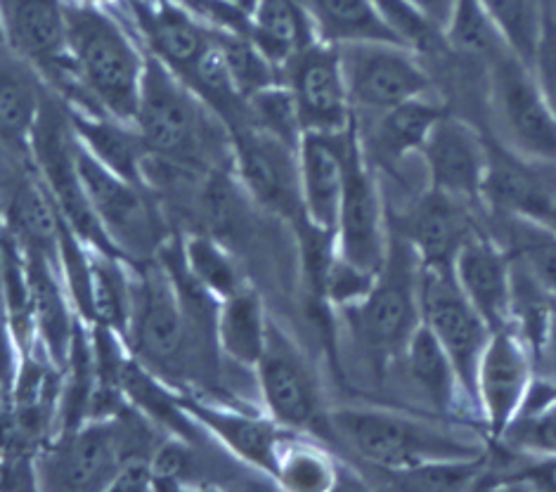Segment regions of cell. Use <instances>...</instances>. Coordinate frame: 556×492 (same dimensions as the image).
I'll return each instance as SVG.
<instances>
[{"label":"cell","mask_w":556,"mask_h":492,"mask_svg":"<svg viewBox=\"0 0 556 492\" xmlns=\"http://www.w3.org/2000/svg\"><path fill=\"white\" fill-rule=\"evenodd\" d=\"M357 341L379 361L403 355L409 337L421 325L419 315V258L405 239L391 230L389 254L375 287L361 301L343 308Z\"/></svg>","instance_id":"obj_6"},{"label":"cell","mask_w":556,"mask_h":492,"mask_svg":"<svg viewBox=\"0 0 556 492\" xmlns=\"http://www.w3.org/2000/svg\"><path fill=\"white\" fill-rule=\"evenodd\" d=\"M490 467V450L479 457L467 459H443V462H429L421 467L387 474L389 485L403 488V490H479L483 478Z\"/></svg>","instance_id":"obj_34"},{"label":"cell","mask_w":556,"mask_h":492,"mask_svg":"<svg viewBox=\"0 0 556 492\" xmlns=\"http://www.w3.org/2000/svg\"><path fill=\"white\" fill-rule=\"evenodd\" d=\"M407 3L417 5L424 15H429L445 31V24L450 15H453L457 0H407Z\"/></svg>","instance_id":"obj_41"},{"label":"cell","mask_w":556,"mask_h":492,"mask_svg":"<svg viewBox=\"0 0 556 492\" xmlns=\"http://www.w3.org/2000/svg\"><path fill=\"white\" fill-rule=\"evenodd\" d=\"M447 112L439 98H419L369 118V138H361L363 150L375 168H393L407 156L419 154L433 124Z\"/></svg>","instance_id":"obj_23"},{"label":"cell","mask_w":556,"mask_h":492,"mask_svg":"<svg viewBox=\"0 0 556 492\" xmlns=\"http://www.w3.org/2000/svg\"><path fill=\"white\" fill-rule=\"evenodd\" d=\"M497 443L528 455H556V398L516 417Z\"/></svg>","instance_id":"obj_38"},{"label":"cell","mask_w":556,"mask_h":492,"mask_svg":"<svg viewBox=\"0 0 556 492\" xmlns=\"http://www.w3.org/2000/svg\"><path fill=\"white\" fill-rule=\"evenodd\" d=\"M479 3L495 20L516 55L531 64L545 20V0H479Z\"/></svg>","instance_id":"obj_36"},{"label":"cell","mask_w":556,"mask_h":492,"mask_svg":"<svg viewBox=\"0 0 556 492\" xmlns=\"http://www.w3.org/2000/svg\"><path fill=\"white\" fill-rule=\"evenodd\" d=\"M230 140L237 176L251 197L270 214L294 225L306 220L301 199L299 148L254 126L244 116L230 126Z\"/></svg>","instance_id":"obj_14"},{"label":"cell","mask_w":556,"mask_h":492,"mask_svg":"<svg viewBox=\"0 0 556 492\" xmlns=\"http://www.w3.org/2000/svg\"><path fill=\"white\" fill-rule=\"evenodd\" d=\"M29 150L58 214L86 244L118 256L88 202L81 173L76 166V136L70 122V108L48 92L29 136Z\"/></svg>","instance_id":"obj_8"},{"label":"cell","mask_w":556,"mask_h":492,"mask_svg":"<svg viewBox=\"0 0 556 492\" xmlns=\"http://www.w3.org/2000/svg\"><path fill=\"white\" fill-rule=\"evenodd\" d=\"M218 46L232 78V86L240 92L242 100L251 98L263 88L285 81L282 66H277L263 55L251 38L218 31Z\"/></svg>","instance_id":"obj_35"},{"label":"cell","mask_w":556,"mask_h":492,"mask_svg":"<svg viewBox=\"0 0 556 492\" xmlns=\"http://www.w3.org/2000/svg\"><path fill=\"white\" fill-rule=\"evenodd\" d=\"M488 232L505 247L514 263L523 265L556 291V232L547 225L521 216L493 214Z\"/></svg>","instance_id":"obj_31"},{"label":"cell","mask_w":556,"mask_h":492,"mask_svg":"<svg viewBox=\"0 0 556 492\" xmlns=\"http://www.w3.org/2000/svg\"><path fill=\"white\" fill-rule=\"evenodd\" d=\"M453 273L465 297L483 315L490 329L509 327L511 258L483 225L455 256Z\"/></svg>","instance_id":"obj_22"},{"label":"cell","mask_w":556,"mask_h":492,"mask_svg":"<svg viewBox=\"0 0 556 492\" xmlns=\"http://www.w3.org/2000/svg\"><path fill=\"white\" fill-rule=\"evenodd\" d=\"M445 43L453 55L485 72L495 60L511 52L505 34L479 0H457L445 24Z\"/></svg>","instance_id":"obj_30"},{"label":"cell","mask_w":556,"mask_h":492,"mask_svg":"<svg viewBox=\"0 0 556 492\" xmlns=\"http://www.w3.org/2000/svg\"><path fill=\"white\" fill-rule=\"evenodd\" d=\"M64 17L74 72L92 112L134 124L148 52L136 46L112 8L64 0Z\"/></svg>","instance_id":"obj_1"},{"label":"cell","mask_w":556,"mask_h":492,"mask_svg":"<svg viewBox=\"0 0 556 492\" xmlns=\"http://www.w3.org/2000/svg\"><path fill=\"white\" fill-rule=\"evenodd\" d=\"M70 122L78 144L116 176L136 185H144V162H148V144L134 124L118 122L108 114L84 112L70 108Z\"/></svg>","instance_id":"obj_24"},{"label":"cell","mask_w":556,"mask_h":492,"mask_svg":"<svg viewBox=\"0 0 556 492\" xmlns=\"http://www.w3.org/2000/svg\"><path fill=\"white\" fill-rule=\"evenodd\" d=\"M476 211L481 209L427 188L391 230L413 247L421 265H453L467 239L483 228Z\"/></svg>","instance_id":"obj_19"},{"label":"cell","mask_w":556,"mask_h":492,"mask_svg":"<svg viewBox=\"0 0 556 492\" xmlns=\"http://www.w3.org/2000/svg\"><path fill=\"white\" fill-rule=\"evenodd\" d=\"M531 70L542 96L556 114V15L549 5H545V20H542L540 38L531 58Z\"/></svg>","instance_id":"obj_39"},{"label":"cell","mask_w":556,"mask_h":492,"mask_svg":"<svg viewBox=\"0 0 556 492\" xmlns=\"http://www.w3.org/2000/svg\"><path fill=\"white\" fill-rule=\"evenodd\" d=\"M329 433L381 474H399L429 462L479 457L488 452V443L481 438L381 407L329 409Z\"/></svg>","instance_id":"obj_2"},{"label":"cell","mask_w":556,"mask_h":492,"mask_svg":"<svg viewBox=\"0 0 556 492\" xmlns=\"http://www.w3.org/2000/svg\"><path fill=\"white\" fill-rule=\"evenodd\" d=\"M535 379L545 383L556 395V313L549 323L545 341H542L540 351L535 353Z\"/></svg>","instance_id":"obj_40"},{"label":"cell","mask_w":556,"mask_h":492,"mask_svg":"<svg viewBox=\"0 0 556 492\" xmlns=\"http://www.w3.org/2000/svg\"><path fill=\"white\" fill-rule=\"evenodd\" d=\"M389 218L375 176V166L363 150L357 124L351 136L346 185L339 206L334 244L337 256L367 273L379 275L389 254Z\"/></svg>","instance_id":"obj_13"},{"label":"cell","mask_w":556,"mask_h":492,"mask_svg":"<svg viewBox=\"0 0 556 492\" xmlns=\"http://www.w3.org/2000/svg\"><path fill=\"white\" fill-rule=\"evenodd\" d=\"M251 41L285 70L301 50L317 41L303 0H256L251 10Z\"/></svg>","instance_id":"obj_29"},{"label":"cell","mask_w":556,"mask_h":492,"mask_svg":"<svg viewBox=\"0 0 556 492\" xmlns=\"http://www.w3.org/2000/svg\"><path fill=\"white\" fill-rule=\"evenodd\" d=\"M180 405L197 427L214 436L230 455L261 474L275 476L280 450L294 431L280 427L270 415H244V412L208 405L200 398L180 395Z\"/></svg>","instance_id":"obj_21"},{"label":"cell","mask_w":556,"mask_h":492,"mask_svg":"<svg viewBox=\"0 0 556 492\" xmlns=\"http://www.w3.org/2000/svg\"><path fill=\"white\" fill-rule=\"evenodd\" d=\"M303 5L311 15L317 41L327 46L401 43L375 0H303Z\"/></svg>","instance_id":"obj_27"},{"label":"cell","mask_w":556,"mask_h":492,"mask_svg":"<svg viewBox=\"0 0 556 492\" xmlns=\"http://www.w3.org/2000/svg\"><path fill=\"white\" fill-rule=\"evenodd\" d=\"M180 256L194 282L204 287L218 301L247 285L232 256L214 237L200 232L190 235L180 247Z\"/></svg>","instance_id":"obj_33"},{"label":"cell","mask_w":556,"mask_h":492,"mask_svg":"<svg viewBox=\"0 0 556 492\" xmlns=\"http://www.w3.org/2000/svg\"><path fill=\"white\" fill-rule=\"evenodd\" d=\"M337 50L355 114L375 116L403 102L435 96L427 64L401 43H353Z\"/></svg>","instance_id":"obj_11"},{"label":"cell","mask_w":556,"mask_h":492,"mask_svg":"<svg viewBox=\"0 0 556 492\" xmlns=\"http://www.w3.org/2000/svg\"><path fill=\"white\" fill-rule=\"evenodd\" d=\"M353 128L355 122L341 133H303L299 142L303 214L315 228L332 235L337 230L343 185H346Z\"/></svg>","instance_id":"obj_20"},{"label":"cell","mask_w":556,"mask_h":492,"mask_svg":"<svg viewBox=\"0 0 556 492\" xmlns=\"http://www.w3.org/2000/svg\"><path fill=\"white\" fill-rule=\"evenodd\" d=\"M116 8L136 26L148 55L162 60L185 84L216 43L218 31L208 29L176 0H124Z\"/></svg>","instance_id":"obj_18"},{"label":"cell","mask_w":556,"mask_h":492,"mask_svg":"<svg viewBox=\"0 0 556 492\" xmlns=\"http://www.w3.org/2000/svg\"><path fill=\"white\" fill-rule=\"evenodd\" d=\"M211 114L216 112L176 72L148 55L134 126L150 154L194 168L220 162L223 152L232 154L230 133Z\"/></svg>","instance_id":"obj_3"},{"label":"cell","mask_w":556,"mask_h":492,"mask_svg":"<svg viewBox=\"0 0 556 492\" xmlns=\"http://www.w3.org/2000/svg\"><path fill=\"white\" fill-rule=\"evenodd\" d=\"M403 361L409 379H413L417 391L427 398L433 409H439L441 415L469 412V415L479 419V412L471 405L453 361H450L441 341L424 325H419L415 335L409 337L403 351Z\"/></svg>","instance_id":"obj_25"},{"label":"cell","mask_w":556,"mask_h":492,"mask_svg":"<svg viewBox=\"0 0 556 492\" xmlns=\"http://www.w3.org/2000/svg\"><path fill=\"white\" fill-rule=\"evenodd\" d=\"M268 315L254 287L242 285L218 301L216 345L218 353L240 367L256 369L268 339Z\"/></svg>","instance_id":"obj_26"},{"label":"cell","mask_w":556,"mask_h":492,"mask_svg":"<svg viewBox=\"0 0 556 492\" xmlns=\"http://www.w3.org/2000/svg\"><path fill=\"white\" fill-rule=\"evenodd\" d=\"M419 315L421 325L441 341L450 355L459 381L476 407V371H479V363L490 337H493V329L457 285L453 265L419 263Z\"/></svg>","instance_id":"obj_9"},{"label":"cell","mask_w":556,"mask_h":492,"mask_svg":"<svg viewBox=\"0 0 556 492\" xmlns=\"http://www.w3.org/2000/svg\"><path fill=\"white\" fill-rule=\"evenodd\" d=\"M244 118H249L254 126L273 133V136L280 140L294 144V148H299V142L303 138L296 102L287 81L263 88L251 98H247Z\"/></svg>","instance_id":"obj_37"},{"label":"cell","mask_w":556,"mask_h":492,"mask_svg":"<svg viewBox=\"0 0 556 492\" xmlns=\"http://www.w3.org/2000/svg\"><path fill=\"white\" fill-rule=\"evenodd\" d=\"M419 159L429 188L483 209V185L488 176V138L469 118L445 112L429 130Z\"/></svg>","instance_id":"obj_16"},{"label":"cell","mask_w":556,"mask_h":492,"mask_svg":"<svg viewBox=\"0 0 556 492\" xmlns=\"http://www.w3.org/2000/svg\"><path fill=\"white\" fill-rule=\"evenodd\" d=\"M535 381V355L511 327L495 329L476 371L473 401L488 441L497 443L521 415Z\"/></svg>","instance_id":"obj_15"},{"label":"cell","mask_w":556,"mask_h":492,"mask_svg":"<svg viewBox=\"0 0 556 492\" xmlns=\"http://www.w3.org/2000/svg\"><path fill=\"white\" fill-rule=\"evenodd\" d=\"M285 81L294 96L303 133H341L355 122L334 46L315 41L301 50L285 66Z\"/></svg>","instance_id":"obj_17"},{"label":"cell","mask_w":556,"mask_h":492,"mask_svg":"<svg viewBox=\"0 0 556 492\" xmlns=\"http://www.w3.org/2000/svg\"><path fill=\"white\" fill-rule=\"evenodd\" d=\"M38 76L8 43L0 46V142H29L46 96Z\"/></svg>","instance_id":"obj_28"},{"label":"cell","mask_w":556,"mask_h":492,"mask_svg":"<svg viewBox=\"0 0 556 492\" xmlns=\"http://www.w3.org/2000/svg\"><path fill=\"white\" fill-rule=\"evenodd\" d=\"M86 3H92V5H102V8H116V5H122L124 0H86Z\"/></svg>","instance_id":"obj_42"},{"label":"cell","mask_w":556,"mask_h":492,"mask_svg":"<svg viewBox=\"0 0 556 492\" xmlns=\"http://www.w3.org/2000/svg\"><path fill=\"white\" fill-rule=\"evenodd\" d=\"M254 371L263 405L280 427L303 436L329 433L320 383L299 345L275 323L268 325L266 349Z\"/></svg>","instance_id":"obj_12"},{"label":"cell","mask_w":556,"mask_h":492,"mask_svg":"<svg viewBox=\"0 0 556 492\" xmlns=\"http://www.w3.org/2000/svg\"><path fill=\"white\" fill-rule=\"evenodd\" d=\"M142 268L130 277V313L126 341L138 361L154 375H182L192 363L197 343L190 317L185 313L174 275L166 265L140 261Z\"/></svg>","instance_id":"obj_5"},{"label":"cell","mask_w":556,"mask_h":492,"mask_svg":"<svg viewBox=\"0 0 556 492\" xmlns=\"http://www.w3.org/2000/svg\"><path fill=\"white\" fill-rule=\"evenodd\" d=\"M142 419V415H140ZM122 412L92 417L62 431L36 455V481L50 490H110L128 455H154L144 443V424Z\"/></svg>","instance_id":"obj_4"},{"label":"cell","mask_w":556,"mask_h":492,"mask_svg":"<svg viewBox=\"0 0 556 492\" xmlns=\"http://www.w3.org/2000/svg\"><path fill=\"white\" fill-rule=\"evenodd\" d=\"M485 110L493 140L538 162H556V114L535 81L531 64L507 52L488 66Z\"/></svg>","instance_id":"obj_7"},{"label":"cell","mask_w":556,"mask_h":492,"mask_svg":"<svg viewBox=\"0 0 556 492\" xmlns=\"http://www.w3.org/2000/svg\"><path fill=\"white\" fill-rule=\"evenodd\" d=\"M228 3H232V5H237V8H242V10H247V12H251V10H254V5H256V0H228Z\"/></svg>","instance_id":"obj_43"},{"label":"cell","mask_w":556,"mask_h":492,"mask_svg":"<svg viewBox=\"0 0 556 492\" xmlns=\"http://www.w3.org/2000/svg\"><path fill=\"white\" fill-rule=\"evenodd\" d=\"M76 166L81 173L88 202L118 256L148 261L154 251H162V220H159L144 185L124 180L104 168L78 144V140Z\"/></svg>","instance_id":"obj_10"},{"label":"cell","mask_w":556,"mask_h":492,"mask_svg":"<svg viewBox=\"0 0 556 492\" xmlns=\"http://www.w3.org/2000/svg\"><path fill=\"white\" fill-rule=\"evenodd\" d=\"M337 476L334 459L313 443V436L291 433L280 450L273 478L287 490L323 492L337 485Z\"/></svg>","instance_id":"obj_32"}]
</instances>
